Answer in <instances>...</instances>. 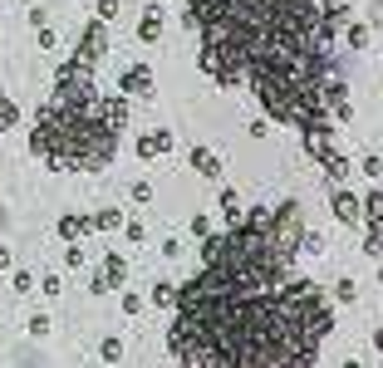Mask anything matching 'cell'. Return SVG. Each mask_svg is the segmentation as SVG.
<instances>
[{
	"label": "cell",
	"instance_id": "28",
	"mask_svg": "<svg viewBox=\"0 0 383 368\" xmlns=\"http://www.w3.org/2000/svg\"><path fill=\"white\" fill-rule=\"evenodd\" d=\"M98 358H103V363H123V339H118V334H108V339L98 344Z\"/></svg>",
	"mask_w": 383,
	"mask_h": 368
},
{
	"label": "cell",
	"instance_id": "31",
	"mask_svg": "<svg viewBox=\"0 0 383 368\" xmlns=\"http://www.w3.org/2000/svg\"><path fill=\"white\" fill-rule=\"evenodd\" d=\"M93 20L114 25V20H118V0H93Z\"/></svg>",
	"mask_w": 383,
	"mask_h": 368
},
{
	"label": "cell",
	"instance_id": "10",
	"mask_svg": "<svg viewBox=\"0 0 383 368\" xmlns=\"http://www.w3.org/2000/svg\"><path fill=\"white\" fill-rule=\"evenodd\" d=\"M222 10H226V0H182V25H187V30H197V25L216 20Z\"/></svg>",
	"mask_w": 383,
	"mask_h": 368
},
{
	"label": "cell",
	"instance_id": "9",
	"mask_svg": "<svg viewBox=\"0 0 383 368\" xmlns=\"http://www.w3.org/2000/svg\"><path fill=\"white\" fill-rule=\"evenodd\" d=\"M133 152L143 157V163H148V157H168V152H177V133L172 128H152V133H143L133 142Z\"/></svg>",
	"mask_w": 383,
	"mask_h": 368
},
{
	"label": "cell",
	"instance_id": "16",
	"mask_svg": "<svg viewBox=\"0 0 383 368\" xmlns=\"http://www.w3.org/2000/svg\"><path fill=\"white\" fill-rule=\"evenodd\" d=\"M339 35H344V44L354 49V55H364V49L373 44V30H368L364 20H344V25H339Z\"/></svg>",
	"mask_w": 383,
	"mask_h": 368
},
{
	"label": "cell",
	"instance_id": "36",
	"mask_svg": "<svg viewBox=\"0 0 383 368\" xmlns=\"http://www.w3.org/2000/svg\"><path fill=\"white\" fill-rule=\"evenodd\" d=\"M192 236H197V241H202V236H211V217H202V212H197V217H192Z\"/></svg>",
	"mask_w": 383,
	"mask_h": 368
},
{
	"label": "cell",
	"instance_id": "11",
	"mask_svg": "<svg viewBox=\"0 0 383 368\" xmlns=\"http://www.w3.org/2000/svg\"><path fill=\"white\" fill-rule=\"evenodd\" d=\"M319 167H324V182H330V187H335V182H344V177L354 172V157H349V152H344V147L335 142L330 152H324V157H319Z\"/></svg>",
	"mask_w": 383,
	"mask_h": 368
},
{
	"label": "cell",
	"instance_id": "26",
	"mask_svg": "<svg viewBox=\"0 0 383 368\" xmlns=\"http://www.w3.org/2000/svg\"><path fill=\"white\" fill-rule=\"evenodd\" d=\"M364 255L368 260H383V231L378 226H364Z\"/></svg>",
	"mask_w": 383,
	"mask_h": 368
},
{
	"label": "cell",
	"instance_id": "19",
	"mask_svg": "<svg viewBox=\"0 0 383 368\" xmlns=\"http://www.w3.org/2000/svg\"><path fill=\"white\" fill-rule=\"evenodd\" d=\"M89 221H93V231H118L123 212H118V206H98V212H89Z\"/></svg>",
	"mask_w": 383,
	"mask_h": 368
},
{
	"label": "cell",
	"instance_id": "24",
	"mask_svg": "<svg viewBox=\"0 0 383 368\" xmlns=\"http://www.w3.org/2000/svg\"><path fill=\"white\" fill-rule=\"evenodd\" d=\"M118 231H123V241H128V246H143V241H148V226H143L138 217H123V226H118Z\"/></svg>",
	"mask_w": 383,
	"mask_h": 368
},
{
	"label": "cell",
	"instance_id": "25",
	"mask_svg": "<svg viewBox=\"0 0 383 368\" xmlns=\"http://www.w3.org/2000/svg\"><path fill=\"white\" fill-rule=\"evenodd\" d=\"M335 300H339V304H354V300H359V280H354V275H339V280H335Z\"/></svg>",
	"mask_w": 383,
	"mask_h": 368
},
{
	"label": "cell",
	"instance_id": "2",
	"mask_svg": "<svg viewBox=\"0 0 383 368\" xmlns=\"http://www.w3.org/2000/svg\"><path fill=\"white\" fill-rule=\"evenodd\" d=\"M197 39H202V74L211 84H222V89H241L246 84V64L256 55V30L236 15V10H222L216 20L197 25Z\"/></svg>",
	"mask_w": 383,
	"mask_h": 368
},
{
	"label": "cell",
	"instance_id": "30",
	"mask_svg": "<svg viewBox=\"0 0 383 368\" xmlns=\"http://www.w3.org/2000/svg\"><path fill=\"white\" fill-rule=\"evenodd\" d=\"M25 329H30V339H44V334L54 329V320H49V314H44V309H35V314H30V324H25Z\"/></svg>",
	"mask_w": 383,
	"mask_h": 368
},
{
	"label": "cell",
	"instance_id": "6",
	"mask_svg": "<svg viewBox=\"0 0 383 368\" xmlns=\"http://www.w3.org/2000/svg\"><path fill=\"white\" fill-rule=\"evenodd\" d=\"M118 93H123V98H152V93H157V74L148 69V59H138V64H128V69L118 74Z\"/></svg>",
	"mask_w": 383,
	"mask_h": 368
},
{
	"label": "cell",
	"instance_id": "21",
	"mask_svg": "<svg viewBox=\"0 0 383 368\" xmlns=\"http://www.w3.org/2000/svg\"><path fill=\"white\" fill-rule=\"evenodd\" d=\"M148 300H152V304H157V309H172V304H177V285H172V280H157V285H152V295H148Z\"/></svg>",
	"mask_w": 383,
	"mask_h": 368
},
{
	"label": "cell",
	"instance_id": "27",
	"mask_svg": "<svg viewBox=\"0 0 383 368\" xmlns=\"http://www.w3.org/2000/svg\"><path fill=\"white\" fill-rule=\"evenodd\" d=\"M35 44L44 49V55H54V49H60V30H54V25H35Z\"/></svg>",
	"mask_w": 383,
	"mask_h": 368
},
{
	"label": "cell",
	"instance_id": "12",
	"mask_svg": "<svg viewBox=\"0 0 383 368\" xmlns=\"http://www.w3.org/2000/svg\"><path fill=\"white\" fill-rule=\"evenodd\" d=\"M54 231H60V241H84V236H93V221H89V212H64L54 221Z\"/></svg>",
	"mask_w": 383,
	"mask_h": 368
},
{
	"label": "cell",
	"instance_id": "15",
	"mask_svg": "<svg viewBox=\"0 0 383 368\" xmlns=\"http://www.w3.org/2000/svg\"><path fill=\"white\" fill-rule=\"evenodd\" d=\"M359 212H364V226H378L383 231V187H368L359 196Z\"/></svg>",
	"mask_w": 383,
	"mask_h": 368
},
{
	"label": "cell",
	"instance_id": "7",
	"mask_svg": "<svg viewBox=\"0 0 383 368\" xmlns=\"http://www.w3.org/2000/svg\"><path fill=\"white\" fill-rule=\"evenodd\" d=\"M330 217L339 226H364V212H359V192H349L344 182L330 187Z\"/></svg>",
	"mask_w": 383,
	"mask_h": 368
},
{
	"label": "cell",
	"instance_id": "17",
	"mask_svg": "<svg viewBox=\"0 0 383 368\" xmlns=\"http://www.w3.org/2000/svg\"><path fill=\"white\" fill-rule=\"evenodd\" d=\"M20 118H25V113H20V103H15L6 89H0V133H15V128H20Z\"/></svg>",
	"mask_w": 383,
	"mask_h": 368
},
{
	"label": "cell",
	"instance_id": "33",
	"mask_svg": "<svg viewBox=\"0 0 383 368\" xmlns=\"http://www.w3.org/2000/svg\"><path fill=\"white\" fill-rule=\"evenodd\" d=\"M39 295H44V300H60V295H64V280H60V275H44V280H39Z\"/></svg>",
	"mask_w": 383,
	"mask_h": 368
},
{
	"label": "cell",
	"instance_id": "1",
	"mask_svg": "<svg viewBox=\"0 0 383 368\" xmlns=\"http://www.w3.org/2000/svg\"><path fill=\"white\" fill-rule=\"evenodd\" d=\"M133 98L93 93L84 103H44L30 128V152L49 172H108L118 157Z\"/></svg>",
	"mask_w": 383,
	"mask_h": 368
},
{
	"label": "cell",
	"instance_id": "32",
	"mask_svg": "<svg viewBox=\"0 0 383 368\" xmlns=\"http://www.w3.org/2000/svg\"><path fill=\"white\" fill-rule=\"evenodd\" d=\"M10 285H15V295H30V290H35V280H30L25 266H10Z\"/></svg>",
	"mask_w": 383,
	"mask_h": 368
},
{
	"label": "cell",
	"instance_id": "34",
	"mask_svg": "<svg viewBox=\"0 0 383 368\" xmlns=\"http://www.w3.org/2000/svg\"><path fill=\"white\" fill-rule=\"evenodd\" d=\"M69 250H64V266L69 270H84V250H79V241H64Z\"/></svg>",
	"mask_w": 383,
	"mask_h": 368
},
{
	"label": "cell",
	"instance_id": "8",
	"mask_svg": "<svg viewBox=\"0 0 383 368\" xmlns=\"http://www.w3.org/2000/svg\"><path fill=\"white\" fill-rule=\"evenodd\" d=\"M187 167H192L202 182H222V177H226V163H222V157H216L211 147H202V142L187 147Z\"/></svg>",
	"mask_w": 383,
	"mask_h": 368
},
{
	"label": "cell",
	"instance_id": "3",
	"mask_svg": "<svg viewBox=\"0 0 383 368\" xmlns=\"http://www.w3.org/2000/svg\"><path fill=\"white\" fill-rule=\"evenodd\" d=\"M98 93V84H93V69H84V64H74V59H64L60 69H54V103H84V98H93Z\"/></svg>",
	"mask_w": 383,
	"mask_h": 368
},
{
	"label": "cell",
	"instance_id": "35",
	"mask_svg": "<svg viewBox=\"0 0 383 368\" xmlns=\"http://www.w3.org/2000/svg\"><path fill=\"white\" fill-rule=\"evenodd\" d=\"M157 255H162V260H177V255H182V241H177V236H168V241H162V250H157Z\"/></svg>",
	"mask_w": 383,
	"mask_h": 368
},
{
	"label": "cell",
	"instance_id": "5",
	"mask_svg": "<svg viewBox=\"0 0 383 368\" xmlns=\"http://www.w3.org/2000/svg\"><path fill=\"white\" fill-rule=\"evenodd\" d=\"M103 55H108V25H103V20H89L69 59H74V64H84V69H98V64H103Z\"/></svg>",
	"mask_w": 383,
	"mask_h": 368
},
{
	"label": "cell",
	"instance_id": "39",
	"mask_svg": "<svg viewBox=\"0 0 383 368\" xmlns=\"http://www.w3.org/2000/svg\"><path fill=\"white\" fill-rule=\"evenodd\" d=\"M344 368H364V363H359V358H344Z\"/></svg>",
	"mask_w": 383,
	"mask_h": 368
},
{
	"label": "cell",
	"instance_id": "23",
	"mask_svg": "<svg viewBox=\"0 0 383 368\" xmlns=\"http://www.w3.org/2000/svg\"><path fill=\"white\" fill-rule=\"evenodd\" d=\"M118 309H123V314H128V320H138V314H143V309H148V300H143V295H138V290H118Z\"/></svg>",
	"mask_w": 383,
	"mask_h": 368
},
{
	"label": "cell",
	"instance_id": "38",
	"mask_svg": "<svg viewBox=\"0 0 383 368\" xmlns=\"http://www.w3.org/2000/svg\"><path fill=\"white\" fill-rule=\"evenodd\" d=\"M368 344H373V349H378V353H383V324H378V329H373V334H368Z\"/></svg>",
	"mask_w": 383,
	"mask_h": 368
},
{
	"label": "cell",
	"instance_id": "29",
	"mask_svg": "<svg viewBox=\"0 0 383 368\" xmlns=\"http://www.w3.org/2000/svg\"><path fill=\"white\" fill-rule=\"evenodd\" d=\"M128 196H133L138 206H152V196H157V192H152V182H148V177H138V182H128Z\"/></svg>",
	"mask_w": 383,
	"mask_h": 368
},
{
	"label": "cell",
	"instance_id": "14",
	"mask_svg": "<svg viewBox=\"0 0 383 368\" xmlns=\"http://www.w3.org/2000/svg\"><path fill=\"white\" fill-rule=\"evenodd\" d=\"M216 212L226 217V226H236V221H241V192H236L231 182L216 187Z\"/></svg>",
	"mask_w": 383,
	"mask_h": 368
},
{
	"label": "cell",
	"instance_id": "22",
	"mask_svg": "<svg viewBox=\"0 0 383 368\" xmlns=\"http://www.w3.org/2000/svg\"><path fill=\"white\" fill-rule=\"evenodd\" d=\"M354 172L368 177V182H378V177H383V157H378V152H364L359 163H354Z\"/></svg>",
	"mask_w": 383,
	"mask_h": 368
},
{
	"label": "cell",
	"instance_id": "40",
	"mask_svg": "<svg viewBox=\"0 0 383 368\" xmlns=\"http://www.w3.org/2000/svg\"><path fill=\"white\" fill-rule=\"evenodd\" d=\"M0 44H6V39H0Z\"/></svg>",
	"mask_w": 383,
	"mask_h": 368
},
{
	"label": "cell",
	"instance_id": "20",
	"mask_svg": "<svg viewBox=\"0 0 383 368\" xmlns=\"http://www.w3.org/2000/svg\"><path fill=\"white\" fill-rule=\"evenodd\" d=\"M295 255H324V236L305 226V231H300V241H295Z\"/></svg>",
	"mask_w": 383,
	"mask_h": 368
},
{
	"label": "cell",
	"instance_id": "37",
	"mask_svg": "<svg viewBox=\"0 0 383 368\" xmlns=\"http://www.w3.org/2000/svg\"><path fill=\"white\" fill-rule=\"evenodd\" d=\"M15 266V255H10V246H0V270H10Z\"/></svg>",
	"mask_w": 383,
	"mask_h": 368
},
{
	"label": "cell",
	"instance_id": "4",
	"mask_svg": "<svg viewBox=\"0 0 383 368\" xmlns=\"http://www.w3.org/2000/svg\"><path fill=\"white\" fill-rule=\"evenodd\" d=\"M128 285V255L123 250H108L98 260V270L89 275V295H108V290H123Z\"/></svg>",
	"mask_w": 383,
	"mask_h": 368
},
{
	"label": "cell",
	"instance_id": "18",
	"mask_svg": "<svg viewBox=\"0 0 383 368\" xmlns=\"http://www.w3.org/2000/svg\"><path fill=\"white\" fill-rule=\"evenodd\" d=\"M314 10H319L324 20H335V25L354 20V10H349V0H314Z\"/></svg>",
	"mask_w": 383,
	"mask_h": 368
},
{
	"label": "cell",
	"instance_id": "13",
	"mask_svg": "<svg viewBox=\"0 0 383 368\" xmlns=\"http://www.w3.org/2000/svg\"><path fill=\"white\" fill-rule=\"evenodd\" d=\"M162 15H168L162 6H143V15H138V39L143 44H157L162 39Z\"/></svg>",
	"mask_w": 383,
	"mask_h": 368
}]
</instances>
